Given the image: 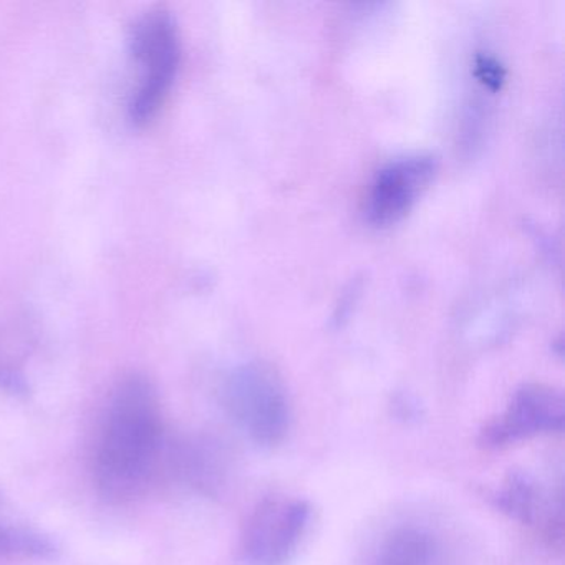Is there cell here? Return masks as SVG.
I'll return each mask as SVG.
<instances>
[{
    "label": "cell",
    "instance_id": "obj_6",
    "mask_svg": "<svg viewBox=\"0 0 565 565\" xmlns=\"http://www.w3.org/2000/svg\"><path fill=\"white\" fill-rule=\"evenodd\" d=\"M564 418L561 393L551 386L531 383L518 390L504 416L482 431V443L499 448L541 433L561 431Z\"/></svg>",
    "mask_w": 565,
    "mask_h": 565
},
{
    "label": "cell",
    "instance_id": "obj_4",
    "mask_svg": "<svg viewBox=\"0 0 565 565\" xmlns=\"http://www.w3.org/2000/svg\"><path fill=\"white\" fill-rule=\"evenodd\" d=\"M438 171L435 154L412 153L380 167L366 186L363 214L373 226H390L409 213Z\"/></svg>",
    "mask_w": 565,
    "mask_h": 565
},
{
    "label": "cell",
    "instance_id": "obj_1",
    "mask_svg": "<svg viewBox=\"0 0 565 565\" xmlns=\"http://www.w3.org/2000/svg\"><path fill=\"white\" fill-rule=\"evenodd\" d=\"M168 458L157 388L147 376H125L111 390L95 436L98 491L108 501H134L154 484Z\"/></svg>",
    "mask_w": 565,
    "mask_h": 565
},
{
    "label": "cell",
    "instance_id": "obj_7",
    "mask_svg": "<svg viewBox=\"0 0 565 565\" xmlns=\"http://www.w3.org/2000/svg\"><path fill=\"white\" fill-rule=\"evenodd\" d=\"M435 544L418 527H399L390 532L376 554V565H433Z\"/></svg>",
    "mask_w": 565,
    "mask_h": 565
},
{
    "label": "cell",
    "instance_id": "obj_9",
    "mask_svg": "<svg viewBox=\"0 0 565 565\" xmlns=\"http://www.w3.org/2000/svg\"><path fill=\"white\" fill-rule=\"evenodd\" d=\"M498 502L502 511L524 524L534 521L537 515V491L525 476H511L499 494Z\"/></svg>",
    "mask_w": 565,
    "mask_h": 565
},
{
    "label": "cell",
    "instance_id": "obj_2",
    "mask_svg": "<svg viewBox=\"0 0 565 565\" xmlns=\"http://www.w3.org/2000/svg\"><path fill=\"white\" fill-rule=\"evenodd\" d=\"M130 55L137 67L128 98L131 124H150L167 105L181 65V35L168 9H148L130 28Z\"/></svg>",
    "mask_w": 565,
    "mask_h": 565
},
{
    "label": "cell",
    "instance_id": "obj_10",
    "mask_svg": "<svg viewBox=\"0 0 565 565\" xmlns=\"http://www.w3.org/2000/svg\"><path fill=\"white\" fill-rule=\"evenodd\" d=\"M475 77L488 90H499L505 78V68L492 55L479 54L475 61Z\"/></svg>",
    "mask_w": 565,
    "mask_h": 565
},
{
    "label": "cell",
    "instance_id": "obj_5",
    "mask_svg": "<svg viewBox=\"0 0 565 565\" xmlns=\"http://www.w3.org/2000/svg\"><path fill=\"white\" fill-rule=\"evenodd\" d=\"M310 508L300 499H269L250 518L244 537L247 565H286L309 527Z\"/></svg>",
    "mask_w": 565,
    "mask_h": 565
},
{
    "label": "cell",
    "instance_id": "obj_8",
    "mask_svg": "<svg viewBox=\"0 0 565 565\" xmlns=\"http://www.w3.org/2000/svg\"><path fill=\"white\" fill-rule=\"evenodd\" d=\"M54 551L51 539L41 532L9 521L0 501V561H44Z\"/></svg>",
    "mask_w": 565,
    "mask_h": 565
},
{
    "label": "cell",
    "instance_id": "obj_3",
    "mask_svg": "<svg viewBox=\"0 0 565 565\" xmlns=\"http://www.w3.org/2000/svg\"><path fill=\"white\" fill-rule=\"evenodd\" d=\"M227 412L260 446L279 445L290 425V406L280 376L266 363L237 366L224 385Z\"/></svg>",
    "mask_w": 565,
    "mask_h": 565
}]
</instances>
